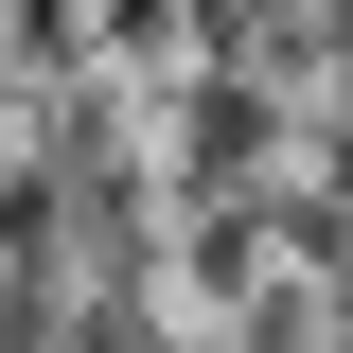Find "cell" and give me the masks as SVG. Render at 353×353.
Here are the masks:
<instances>
[{
	"instance_id": "1",
	"label": "cell",
	"mask_w": 353,
	"mask_h": 353,
	"mask_svg": "<svg viewBox=\"0 0 353 353\" xmlns=\"http://www.w3.org/2000/svg\"><path fill=\"white\" fill-rule=\"evenodd\" d=\"M318 53H336V71H353V0H318Z\"/></svg>"
}]
</instances>
